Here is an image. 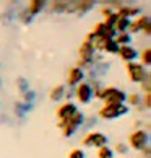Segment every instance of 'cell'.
I'll return each mask as SVG.
<instances>
[{
  "instance_id": "6da1fadb",
  "label": "cell",
  "mask_w": 151,
  "mask_h": 158,
  "mask_svg": "<svg viewBox=\"0 0 151 158\" xmlns=\"http://www.w3.org/2000/svg\"><path fill=\"white\" fill-rule=\"evenodd\" d=\"M129 111L130 108L127 104H102L99 111H97V118H101L104 121H114L129 114Z\"/></svg>"
},
{
  "instance_id": "7a4b0ae2",
  "label": "cell",
  "mask_w": 151,
  "mask_h": 158,
  "mask_svg": "<svg viewBox=\"0 0 151 158\" xmlns=\"http://www.w3.org/2000/svg\"><path fill=\"white\" fill-rule=\"evenodd\" d=\"M125 98L127 93L117 86H104L99 95V99L104 101V104H125Z\"/></svg>"
},
{
  "instance_id": "3957f363",
  "label": "cell",
  "mask_w": 151,
  "mask_h": 158,
  "mask_svg": "<svg viewBox=\"0 0 151 158\" xmlns=\"http://www.w3.org/2000/svg\"><path fill=\"white\" fill-rule=\"evenodd\" d=\"M129 148L132 150H141L145 148L146 145H149V132L148 129H141V127H137L133 129L129 135Z\"/></svg>"
},
{
  "instance_id": "277c9868",
  "label": "cell",
  "mask_w": 151,
  "mask_h": 158,
  "mask_svg": "<svg viewBox=\"0 0 151 158\" xmlns=\"http://www.w3.org/2000/svg\"><path fill=\"white\" fill-rule=\"evenodd\" d=\"M109 143V137L99 131H88L81 139V145L89 148H101Z\"/></svg>"
},
{
  "instance_id": "5b68a950",
  "label": "cell",
  "mask_w": 151,
  "mask_h": 158,
  "mask_svg": "<svg viewBox=\"0 0 151 158\" xmlns=\"http://www.w3.org/2000/svg\"><path fill=\"white\" fill-rule=\"evenodd\" d=\"M125 72L127 77L132 83H141V81L146 78V75L149 73V69H145L140 62H130L125 65Z\"/></svg>"
},
{
  "instance_id": "8992f818",
  "label": "cell",
  "mask_w": 151,
  "mask_h": 158,
  "mask_svg": "<svg viewBox=\"0 0 151 158\" xmlns=\"http://www.w3.org/2000/svg\"><path fill=\"white\" fill-rule=\"evenodd\" d=\"M94 5H96V2H93V0H75V2H67V11L65 13H75V15L83 16L94 8Z\"/></svg>"
},
{
  "instance_id": "52a82bcc",
  "label": "cell",
  "mask_w": 151,
  "mask_h": 158,
  "mask_svg": "<svg viewBox=\"0 0 151 158\" xmlns=\"http://www.w3.org/2000/svg\"><path fill=\"white\" fill-rule=\"evenodd\" d=\"M72 91H73L75 99H77L80 104H89L93 101V90H91L88 81H81V83H78Z\"/></svg>"
},
{
  "instance_id": "ba28073f",
  "label": "cell",
  "mask_w": 151,
  "mask_h": 158,
  "mask_svg": "<svg viewBox=\"0 0 151 158\" xmlns=\"http://www.w3.org/2000/svg\"><path fill=\"white\" fill-rule=\"evenodd\" d=\"M78 111V104L73 101H63L62 104H59V108L55 111V116L59 118V121L62 119H68Z\"/></svg>"
},
{
  "instance_id": "9c48e42d",
  "label": "cell",
  "mask_w": 151,
  "mask_h": 158,
  "mask_svg": "<svg viewBox=\"0 0 151 158\" xmlns=\"http://www.w3.org/2000/svg\"><path fill=\"white\" fill-rule=\"evenodd\" d=\"M85 78H86V72H85V70H81V69L73 65L70 70H68V73H67V86L73 90L78 83L85 81Z\"/></svg>"
},
{
  "instance_id": "30bf717a",
  "label": "cell",
  "mask_w": 151,
  "mask_h": 158,
  "mask_svg": "<svg viewBox=\"0 0 151 158\" xmlns=\"http://www.w3.org/2000/svg\"><path fill=\"white\" fill-rule=\"evenodd\" d=\"M117 16H122V18H127V20H132V18H137L138 15L141 13V10L135 7V5H125V3H119L117 5V10H115Z\"/></svg>"
},
{
  "instance_id": "8fae6325",
  "label": "cell",
  "mask_w": 151,
  "mask_h": 158,
  "mask_svg": "<svg viewBox=\"0 0 151 158\" xmlns=\"http://www.w3.org/2000/svg\"><path fill=\"white\" fill-rule=\"evenodd\" d=\"M117 56L125 64H130V62H137L138 60V51L133 48V46H120L119 51H117Z\"/></svg>"
},
{
  "instance_id": "7c38bea8",
  "label": "cell",
  "mask_w": 151,
  "mask_h": 158,
  "mask_svg": "<svg viewBox=\"0 0 151 158\" xmlns=\"http://www.w3.org/2000/svg\"><path fill=\"white\" fill-rule=\"evenodd\" d=\"M94 56H96V51L91 46V43L83 41V43L80 44V48H78V59L83 60V62H93Z\"/></svg>"
},
{
  "instance_id": "4fadbf2b",
  "label": "cell",
  "mask_w": 151,
  "mask_h": 158,
  "mask_svg": "<svg viewBox=\"0 0 151 158\" xmlns=\"http://www.w3.org/2000/svg\"><path fill=\"white\" fill-rule=\"evenodd\" d=\"M107 72H109V64L107 62H104V60L94 62L89 69V77H91V80H101L104 75H107Z\"/></svg>"
},
{
  "instance_id": "5bb4252c",
  "label": "cell",
  "mask_w": 151,
  "mask_h": 158,
  "mask_svg": "<svg viewBox=\"0 0 151 158\" xmlns=\"http://www.w3.org/2000/svg\"><path fill=\"white\" fill-rule=\"evenodd\" d=\"M91 33L94 34V36H97V38H102V39H114L115 38V31L112 30V28L106 26L102 21L96 23L94 28L91 30Z\"/></svg>"
},
{
  "instance_id": "9a60e30c",
  "label": "cell",
  "mask_w": 151,
  "mask_h": 158,
  "mask_svg": "<svg viewBox=\"0 0 151 158\" xmlns=\"http://www.w3.org/2000/svg\"><path fill=\"white\" fill-rule=\"evenodd\" d=\"M135 23L138 26V30H140V33H143L146 38H149L151 34V21H149V15H143L140 13L135 18Z\"/></svg>"
},
{
  "instance_id": "2e32d148",
  "label": "cell",
  "mask_w": 151,
  "mask_h": 158,
  "mask_svg": "<svg viewBox=\"0 0 151 158\" xmlns=\"http://www.w3.org/2000/svg\"><path fill=\"white\" fill-rule=\"evenodd\" d=\"M25 8L34 18V16H38L41 11H44L46 8H47V2H46V0H31V2H28V5Z\"/></svg>"
},
{
  "instance_id": "e0dca14e",
  "label": "cell",
  "mask_w": 151,
  "mask_h": 158,
  "mask_svg": "<svg viewBox=\"0 0 151 158\" xmlns=\"http://www.w3.org/2000/svg\"><path fill=\"white\" fill-rule=\"evenodd\" d=\"M101 13H102V16H104V20H102V23L106 26H109V28H112L114 30V23L117 21V13H115V10L114 8H111L109 5H106V7H102L101 8Z\"/></svg>"
},
{
  "instance_id": "ac0fdd59",
  "label": "cell",
  "mask_w": 151,
  "mask_h": 158,
  "mask_svg": "<svg viewBox=\"0 0 151 158\" xmlns=\"http://www.w3.org/2000/svg\"><path fill=\"white\" fill-rule=\"evenodd\" d=\"M65 91H67L65 85H55L54 88H50V91H49L50 101L59 103V101H62V99H65Z\"/></svg>"
},
{
  "instance_id": "d6986e66",
  "label": "cell",
  "mask_w": 151,
  "mask_h": 158,
  "mask_svg": "<svg viewBox=\"0 0 151 158\" xmlns=\"http://www.w3.org/2000/svg\"><path fill=\"white\" fill-rule=\"evenodd\" d=\"M47 10L52 11V13H65V11H67V0L47 2Z\"/></svg>"
},
{
  "instance_id": "ffe728a7",
  "label": "cell",
  "mask_w": 151,
  "mask_h": 158,
  "mask_svg": "<svg viewBox=\"0 0 151 158\" xmlns=\"http://www.w3.org/2000/svg\"><path fill=\"white\" fill-rule=\"evenodd\" d=\"M125 104L129 108H138L141 104V95L137 91H132V93H127V98H125Z\"/></svg>"
},
{
  "instance_id": "44dd1931",
  "label": "cell",
  "mask_w": 151,
  "mask_h": 158,
  "mask_svg": "<svg viewBox=\"0 0 151 158\" xmlns=\"http://www.w3.org/2000/svg\"><path fill=\"white\" fill-rule=\"evenodd\" d=\"M138 59H140L138 62H140L145 69H149V65H151V48L149 46H146L141 52H138Z\"/></svg>"
},
{
  "instance_id": "7402d4cb",
  "label": "cell",
  "mask_w": 151,
  "mask_h": 158,
  "mask_svg": "<svg viewBox=\"0 0 151 158\" xmlns=\"http://www.w3.org/2000/svg\"><path fill=\"white\" fill-rule=\"evenodd\" d=\"M132 39L133 36L129 33H119V34H115V38H114V43L119 46H132Z\"/></svg>"
},
{
  "instance_id": "603a6c76",
  "label": "cell",
  "mask_w": 151,
  "mask_h": 158,
  "mask_svg": "<svg viewBox=\"0 0 151 158\" xmlns=\"http://www.w3.org/2000/svg\"><path fill=\"white\" fill-rule=\"evenodd\" d=\"M129 25H130V20L119 16L117 21L114 23V31H115V34H119V33H127V30H129Z\"/></svg>"
},
{
  "instance_id": "cb8c5ba5",
  "label": "cell",
  "mask_w": 151,
  "mask_h": 158,
  "mask_svg": "<svg viewBox=\"0 0 151 158\" xmlns=\"http://www.w3.org/2000/svg\"><path fill=\"white\" fill-rule=\"evenodd\" d=\"M15 111H16V114H18L20 118H23L25 114H28V113H31V111H33V104L23 103V101L15 103Z\"/></svg>"
},
{
  "instance_id": "d4e9b609",
  "label": "cell",
  "mask_w": 151,
  "mask_h": 158,
  "mask_svg": "<svg viewBox=\"0 0 151 158\" xmlns=\"http://www.w3.org/2000/svg\"><path fill=\"white\" fill-rule=\"evenodd\" d=\"M97 158H115V153L109 145H106V147L97 148Z\"/></svg>"
},
{
  "instance_id": "484cf974",
  "label": "cell",
  "mask_w": 151,
  "mask_h": 158,
  "mask_svg": "<svg viewBox=\"0 0 151 158\" xmlns=\"http://www.w3.org/2000/svg\"><path fill=\"white\" fill-rule=\"evenodd\" d=\"M18 20L23 23V25H30V23H33V16L28 13L26 8H21L20 13H18Z\"/></svg>"
},
{
  "instance_id": "4316f807",
  "label": "cell",
  "mask_w": 151,
  "mask_h": 158,
  "mask_svg": "<svg viewBox=\"0 0 151 158\" xmlns=\"http://www.w3.org/2000/svg\"><path fill=\"white\" fill-rule=\"evenodd\" d=\"M114 153H119V155H122V156H125L127 153H129V145H127V143H124V142H119V143H115L114 145Z\"/></svg>"
},
{
  "instance_id": "83f0119b",
  "label": "cell",
  "mask_w": 151,
  "mask_h": 158,
  "mask_svg": "<svg viewBox=\"0 0 151 158\" xmlns=\"http://www.w3.org/2000/svg\"><path fill=\"white\" fill-rule=\"evenodd\" d=\"M117 51H119V46L114 43V39H107L104 52H106V54H117Z\"/></svg>"
},
{
  "instance_id": "f1b7e54d",
  "label": "cell",
  "mask_w": 151,
  "mask_h": 158,
  "mask_svg": "<svg viewBox=\"0 0 151 158\" xmlns=\"http://www.w3.org/2000/svg\"><path fill=\"white\" fill-rule=\"evenodd\" d=\"M16 86H18V90L21 93H25L30 90V81H28V78L25 77H18V80H16Z\"/></svg>"
},
{
  "instance_id": "f546056e",
  "label": "cell",
  "mask_w": 151,
  "mask_h": 158,
  "mask_svg": "<svg viewBox=\"0 0 151 158\" xmlns=\"http://www.w3.org/2000/svg\"><path fill=\"white\" fill-rule=\"evenodd\" d=\"M23 95V103H30V104H33L34 103V99H36V91L34 90H28V91H25V93H21Z\"/></svg>"
},
{
  "instance_id": "4dcf8cb0",
  "label": "cell",
  "mask_w": 151,
  "mask_h": 158,
  "mask_svg": "<svg viewBox=\"0 0 151 158\" xmlns=\"http://www.w3.org/2000/svg\"><path fill=\"white\" fill-rule=\"evenodd\" d=\"M141 111L145 109V111H148L149 108H151V93H143L141 95Z\"/></svg>"
},
{
  "instance_id": "1f68e13d",
  "label": "cell",
  "mask_w": 151,
  "mask_h": 158,
  "mask_svg": "<svg viewBox=\"0 0 151 158\" xmlns=\"http://www.w3.org/2000/svg\"><path fill=\"white\" fill-rule=\"evenodd\" d=\"M68 158H86V153L83 148H73L70 153H68Z\"/></svg>"
},
{
  "instance_id": "d6a6232c",
  "label": "cell",
  "mask_w": 151,
  "mask_h": 158,
  "mask_svg": "<svg viewBox=\"0 0 151 158\" xmlns=\"http://www.w3.org/2000/svg\"><path fill=\"white\" fill-rule=\"evenodd\" d=\"M149 83H151V80H149V73H148V75H146V78H145L141 83H140L143 93H149Z\"/></svg>"
},
{
  "instance_id": "836d02e7",
  "label": "cell",
  "mask_w": 151,
  "mask_h": 158,
  "mask_svg": "<svg viewBox=\"0 0 151 158\" xmlns=\"http://www.w3.org/2000/svg\"><path fill=\"white\" fill-rule=\"evenodd\" d=\"M140 152H141L143 158H151V147H149V145H146V147H145V148H141Z\"/></svg>"
},
{
  "instance_id": "e575fe53",
  "label": "cell",
  "mask_w": 151,
  "mask_h": 158,
  "mask_svg": "<svg viewBox=\"0 0 151 158\" xmlns=\"http://www.w3.org/2000/svg\"><path fill=\"white\" fill-rule=\"evenodd\" d=\"M117 158H127V156H117Z\"/></svg>"
}]
</instances>
